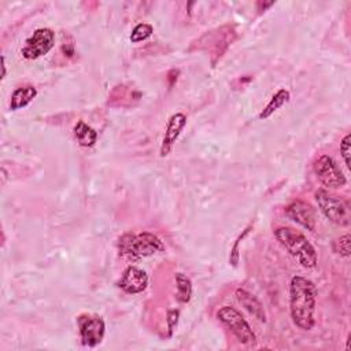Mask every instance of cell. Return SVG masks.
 I'll use <instances>...</instances> for the list:
<instances>
[{
  "instance_id": "1",
  "label": "cell",
  "mask_w": 351,
  "mask_h": 351,
  "mask_svg": "<svg viewBox=\"0 0 351 351\" xmlns=\"http://www.w3.org/2000/svg\"><path fill=\"white\" fill-rule=\"evenodd\" d=\"M317 288L314 282L303 276H293L289 284V311L293 324L311 330L315 325Z\"/></svg>"
},
{
  "instance_id": "2",
  "label": "cell",
  "mask_w": 351,
  "mask_h": 351,
  "mask_svg": "<svg viewBox=\"0 0 351 351\" xmlns=\"http://www.w3.org/2000/svg\"><path fill=\"white\" fill-rule=\"evenodd\" d=\"M162 251H165V244L151 232H126L118 239L119 255L130 262H138Z\"/></svg>"
},
{
  "instance_id": "3",
  "label": "cell",
  "mask_w": 351,
  "mask_h": 351,
  "mask_svg": "<svg viewBox=\"0 0 351 351\" xmlns=\"http://www.w3.org/2000/svg\"><path fill=\"white\" fill-rule=\"evenodd\" d=\"M274 237L303 267H315L317 251L303 233L289 226H278L274 229Z\"/></svg>"
},
{
  "instance_id": "4",
  "label": "cell",
  "mask_w": 351,
  "mask_h": 351,
  "mask_svg": "<svg viewBox=\"0 0 351 351\" xmlns=\"http://www.w3.org/2000/svg\"><path fill=\"white\" fill-rule=\"evenodd\" d=\"M315 202L321 210V213L335 225L348 226L351 221L350 206L347 202L340 199L336 195L329 193L325 189H318L314 193Z\"/></svg>"
},
{
  "instance_id": "5",
  "label": "cell",
  "mask_w": 351,
  "mask_h": 351,
  "mask_svg": "<svg viewBox=\"0 0 351 351\" xmlns=\"http://www.w3.org/2000/svg\"><path fill=\"white\" fill-rule=\"evenodd\" d=\"M217 318L226 325L236 339L243 344H254L256 336L244 315L232 306H223L217 311Z\"/></svg>"
},
{
  "instance_id": "6",
  "label": "cell",
  "mask_w": 351,
  "mask_h": 351,
  "mask_svg": "<svg viewBox=\"0 0 351 351\" xmlns=\"http://www.w3.org/2000/svg\"><path fill=\"white\" fill-rule=\"evenodd\" d=\"M313 170L319 182L330 189H337L346 185L347 178L341 169L337 166L335 159L326 154L319 155L313 162Z\"/></svg>"
},
{
  "instance_id": "7",
  "label": "cell",
  "mask_w": 351,
  "mask_h": 351,
  "mask_svg": "<svg viewBox=\"0 0 351 351\" xmlns=\"http://www.w3.org/2000/svg\"><path fill=\"white\" fill-rule=\"evenodd\" d=\"M77 326L84 346L96 347L101 343L106 333V324L100 315L88 313L80 314L77 317Z\"/></svg>"
},
{
  "instance_id": "8",
  "label": "cell",
  "mask_w": 351,
  "mask_h": 351,
  "mask_svg": "<svg viewBox=\"0 0 351 351\" xmlns=\"http://www.w3.org/2000/svg\"><path fill=\"white\" fill-rule=\"evenodd\" d=\"M55 44V33L49 27H40L33 32V34L25 41L21 53L25 59H37L47 55Z\"/></svg>"
},
{
  "instance_id": "9",
  "label": "cell",
  "mask_w": 351,
  "mask_h": 351,
  "mask_svg": "<svg viewBox=\"0 0 351 351\" xmlns=\"http://www.w3.org/2000/svg\"><path fill=\"white\" fill-rule=\"evenodd\" d=\"M285 214L289 219L295 221L296 223L302 225L304 229L314 232L317 225V215L315 210L311 204L303 200H293L285 207Z\"/></svg>"
},
{
  "instance_id": "10",
  "label": "cell",
  "mask_w": 351,
  "mask_h": 351,
  "mask_svg": "<svg viewBox=\"0 0 351 351\" xmlns=\"http://www.w3.org/2000/svg\"><path fill=\"white\" fill-rule=\"evenodd\" d=\"M147 285H148L147 273L134 265H129L123 270V273L118 281V287L123 292L132 293V295L143 292L147 288Z\"/></svg>"
},
{
  "instance_id": "11",
  "label": "cell",
  "mask_w": 351,
  "mask_h": 351,
  "mask_svg": "<svg viewBox=\"0 0 351 351\" xmlns=\"http://www.w3.org/2000/svg\"><path fill=\"white\" fill-rule=\"evenodd\" d=\"M185 125H186V117L182 112H176L169 118L166 129H165V134L162 138V144H160V156L162 158L169 155V152L171 151L174 143L180 137Z\"/></svg>"
},
{
  "instance_id": "12",
  "label": "cell",
  "mask_w": 351,
  "mask_h": 351,
  "mask_svg": "<svg viewBox=\"0 0 351 351\" xmlns=\"http://www.w3.org/2000/svg\"><path fill=\"white\" fill-rule=\"evenodd\" d=\"M236 298L239 300V303L251 314L254 315L258 321L265 322L266 321V314H265V308L263 304L261 303V300L254 296L251 292H248L244 288H237L236 289Z\"/></svg>"
},
{
  "instance_id": "13",
  "label": "cell",
  "mask_w": 351,
  "mask_h": 351,
  "mask_svg": "<svg viewBox=\"0 0 351 351\" xmlns=\"http://www.w3.org/2000/svg\"><path fill=\"white\" fill-rule=\"evenodd\" d=\"M36 96H37V89L33 85H26V86L16 88L11 95L10 110L15 111V110L26 107Z\"/></svg>"
},
{
  "instance_id": "14",
  "label": "cell",
  "mask_w": 351,
  "mask_h": 351,
  "mask_svg": "<svg viewBox=\"0 0 351 351\" xmlns=\"http://www.w3.org/2000/svg\"><path fill=\"white\" fill-rule=\"evenodd\" d=\"M73 132H74V137H75L77 143L81 147L90 148L97 141V132L93 128H90L88 123L81 121V119L77 121V123L74 125Z\"/></svg>"
},
{
  "instance_id": "15",
  "label": "cell",
  "mask_w": 351,
  "mask_h": 351,
  "mask_svg": "<svg viewBox=\"0 0 351 351\" xmlns=\"http://www.w3.org/2000/svg\"><path fill=\"white\" fill-rule=\"evenodd\" d=\"M291 99V93L288 89L282 88V89H278L273 97L270 99V101L263 107V110L259 112V119H266L269 118L270 115H273L277 110H280L285 103H288Z\"/></svg>"
},
{
  "instance_id": "16",
  "label": "cell",
  "mask_w": 351,
  "mask_h": 351,
  "mask_svg": "<svg viewBox=\"0 0 351 351\" xmlns=\"http://www.w3.org/2000/svg\"><path fill=\"white\" fill-rule=\"evenodd\" d=\"M174 280H176V287H177L176 299L180 303H188L191 300V296H192V282H191V280L184 273H176Z\"/></svg>"
},
{
  "instance_id": "17",
  "label": "cell",
  "mask_w": 351,
  "mask_h": 351,
  "mask_svg": "<svg viewBox=\"0 0 351 351\" xmlns=\"http://www.w3.org/2000/svg\"><path fill=\"white\" fill-rule=\"evenodd\" d=\"M152 33H154L152 25L143 22V23H138V25L134 26L129 38H130L132 43H140V41L147 40Z\"/></svg>"
},
{
  "instance_id": "18",
  "label": "cell",
  "mask_w": 351,
  "mask_h": 351,
  "mask_svg": "<svg viewBox=\"0 0 351 351\" xmlns=\"http://www.w3.org/2000/svg\"><path fill=\"white\" fill-rule=\"evenodd\" d=\"M350 244H351V237L348 233L340 236L339 239H336L333 243H332V248L336 254H339L340 256L343 258H348L350 254H351V248H350Z\"/></svg>"
},
{
  "instance_id": "19",
  "label": "cell",
  "mask_w": 351,
  "mask_h": 351,
  "mask_svg": "<svg viewBox=\"0 0 351 351\" xmlns=\"http://www.w3.org/2000/svg\"><path fill=\"white\" fill-rule=\"evenodd\" d=\"M340 154H341V158L346 163V166L350 169L351 166V162H350V155H351V134L347 133L341 141H340Z\"/></svg>"
},
{
  "instance_id": "20",
  "label": "cell",
  "mask_w": 351,
  "mask_h": 351,
  "mask_svg": "<svg viewBox=\"0 0 351 351\" xmlns=\"http://www.w3.org/2000/svg\"><path fill=\"white\" fill-rule=\"evenodd\" d=\"M250 229H251V226H248V228L244 229V232L236 239V241H234V244H233V248L230 250L229 262H230L233 266H237V263H239V244H240V241L244 239V236L250 232Z\"/></svg>"
},
{
  "instance_id": "21",
  "label": "cell",
  "mask_w": 351,
  "mask_h": 351,
  "mask_svg": "<svg viewBox=\"0 0 351 351\" xmlns=\"http://www.w3.org/2000/svg\"><path fill=\"white\" fill-rule=\"evenodd\" d=\"M178 315H180V311L178 310H170L167 313V325H169V330H170V335L173 332V329L177 326V322H178Z\"/></svg>"
},
{
  "instance_id": "22",
  "label": "cell",
  "mask_w": 351,
  "mask_h": 351,
  "mask_svg": "<svg viewBox=\"0 0 351 351\" xmlns=\"http://www.w3.org/2000/svg\"><path fill=\"white\" fill-rule=\"evenodd\" d=\"M7 64H5V58L4 56H1V69H3V73H1V78H4L5 77V71H7V67H5Z\"/></svg>"
}]
</instances>
